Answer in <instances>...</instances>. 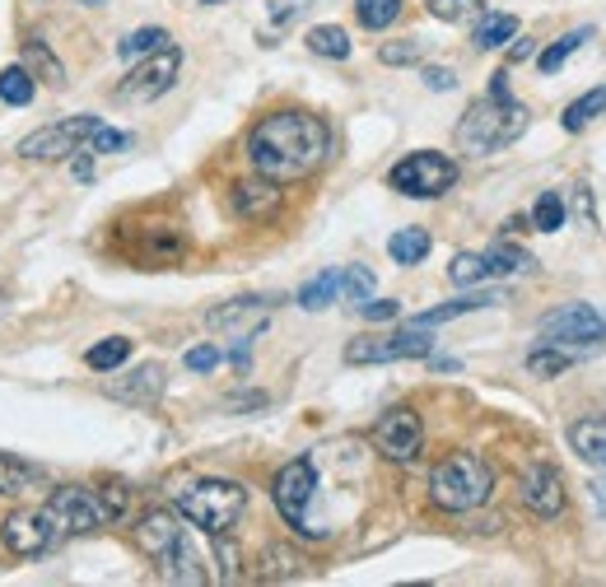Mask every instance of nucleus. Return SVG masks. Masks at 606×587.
Wrapping results in <instances>:
<instances>
[{
  "label": "nucleus",
  "instance_id": "c85d7f7f",
  "mask_svg": "<svg viewBox=\"0 0 606 587\" xmlns=\"http://www.w3.org/2000/svg\"><path fill=\"white\" fill-rule=\"evenodd\" d=\"M341 294V276L337 270H322V276H312L304 289H299V308H308V312H322L331 299Z\"/></svg>",
  "mask_w": 606,
  "mask_h": 587
},
{
  "label": "nucleus",
  "instance_id": "0eeeda50",
  "mask_svg": "<svg viewBox=\"0 0 606 587\" xmlns=\"http://www.w3.org/2000/svg\"><path fill=\"white\" fill-rule=\"evenodd\" d=\"M387 182H393L401 196L429 201V196H443L448 187L458 182V164L448 159V154H439V149H416V154H406L393 173H387Z\"/></svg>",
  "mask_w": 606,
  "mask_h": 587
},
{
  "label": "nucleus",
  "instance_id": "6ab92c4d",
  "mask_svg": "<svg viewBox=\"0 0 606 587\" xmlns=\"http://www.w3.org/2000/svg\"><path fill=\"white\" fill-rule=\"evenodd\" d=\"M495 303H504L499 289H472V294H462V299H453V303H439V308L420 312V318L410 322V326H443V322L466 318V312H481V308H495Z\"/></svg>",
  "mask_w": 606,
  "mask_h": 587
},
{
  "label": "nucleus",
  "instance_id": "20e7f679",
  "mask_svg": "<svg viewBox=\"0 0 606 587\" xmlns=\"http://www.w3.org/2000/svg\"><path fill=\"white\" fill-rule=\"evenodd\" d=\"M491 489H495V472L476 453H448L429 472V499L443 513H472V508L491 499Z\"/></svg>",
  "mask_w": 606,
  "mask_h": 587
},
{
  "label": "nucleus",
  "instance_id": "bb28decb",
  "mask_svg": "<svg viewBox=\"0 0 606 587\" xmlns=\"http://www.w3.org/2000/svg\"><path fill=\"white\" fill-rule=\"evenodd\" d=\"M597 112H606V85H597V89H588L583 98H574V103L564 108L560 122H564V131H583V126H588Z\"/></svg>",
  "mask_w": 606,
  "mask_h": 587
},
{
  "label": "nucleus",
  "instance_id": "5701e85b",
  "mask_svg": "<svg viewBox=\"0 0 606 587\" xmlns=\"http://www.w3.org/2000/svg\"><path fill=\"white\" fill-rule=\"evenodd\" d=\"M485 262H491V276H527V270L537 266L532 252H522L518 243H495L485 252Z\"/></svg>",
  "mask_w": 606,
  "mask_h": 587
},
{
  "label": "nucleus",
  "instance_id": "f257e3e1",
  "mask_svg": "<svg viewBox=\"0 0 606 587\" xmlns=\"http://www.w3.org/2000/svg\"><path fill=\"white\" fill-rule=\"evenodd\" d=\"M331 154V131L322 117L304 108L266 112L247 135V164L271 182H299L308 173H318Z\"/></svg>",
  "mask_w": 606,
  "mask_h": 587
},
{
  "label": "nucleus",
  "instance_id": "cd10ccee",
  "mask_svg": "<svg viewBox=\"0 0 606 587\" xmlns=\"http://www.w3.org/2000/svg\"><path fill=\"white\" fill-rule=\"evenodd\" d=\"M583 43H593V24L570 29V33L560 37V43H551V47H546V52H541V70H546V75H551V70H560V66L570 62V56H574Z\"/></svg>",
  "mask_w": 606,
  "mask_h": 587
},
{
  "label": "nucleus",
  "instance_id": "aec40b11",
  "mask_svg": "<svg viewBox=\"0 0 606 587\" xmlns=\"http://www.w3.org/2000/svg\"><path fill=\"white\" fill-rule=\"evenodd\" d=\"M183 252H187V243H183L178 229H173V224H150L145 247L135 252V262H141V266H173V262H183Z\"/></svg>",
  "mask_w": 606,
  "mask_h": 587
},
{
  "label": "nucleus",
  "instance_id": "72a5a7b5",
  "mask_svg": "<svg viewBox=\"0 0 606 587\" xmlns=\"http://www.w3.org/2000/svg\"><path fill=\"white\" fill-rule=\"evenodd\" d=\"M574 364V355L570 350H560V345H551L546 341L541 350H532V355H527V368H532L537 378H555V374H564V368Z\"/></svg>",
  "mask_w": 606,
  "mask_h": 587
},
{
  "label": "nucleus",
  "instance_id": "f03ea898",
  "mask_svg": "<svg viewBox=\"0 0 606 587\" xmlns=\"http://www.w3.org/2000/svg\"><path fill=\"white\" fill-rule=\"evenodd\" d=\"M522 131H527V108L514 103V93H508V75L499 70L495 80H491V93L476 98V103L462 112V122H458V149L472 154V159H485V154L514 145Z\"/></svg>",
  "mask_w": 606,
  "mask_h": 587
},
{
  "label": "nucleus",
  "instance_id": "ea45409f",
  "mask_svg": "<svg viewBox=\"0 0 606 587\" xmlns=\"http://www.w3.org/2000/svg\"><path fill=\"white\" fill-rule=\"evenodd\" d=\"M420 52H425L420 37H406V43H387L378 56H383V66H410V62H420Z\"/></svg>",
  "mask_w": 606,
  "mask_h": 587
},
{
  "label": "nucleus",
  "instance_id": "c756f323",
  "mask_svg": "<svg viewBox=\"0 0 606 587\" xmlns=\"http://www.w3.org/2000/svg\"><path fill=\"white\" fill-rule=\"evenodd\" d=\"M164 43H168L164 29H135V33H126L122 43H117V56H122V62H141V56L159 52Z\"/></svg>",
  "mask_w": 606,
  "mask_h": 587
},
{
  "label": "nucleus",
  "instance_id": "4be33fe9",
  "mask_svg": "<svg viewBox=\"0 0 606 587\" xmlns=\"http://www.w3.org/2000/svg\"><path fill=\"white\" fill-rule=\"evenodd\" d=\"M514 37H518V19H514V14L491 10V14H481V19H476L472 43H476L481 52H495V47H504V43H514Z\"/></svg>",
  "mask_w": 606,
  "mask_h": 587
},
{
  "label": "nucleus",
  "instance_id": "7ed1b4c3",
  "mask_svg": "<svg viewBox=\"0 0 606 587\" xmlns=\"http://www.w3.org/2000/svg\"><path fill=\"white\" fill-rule=\"evenodd\" d=\"M135 545L154 560V569H159L164 583H206V564L197 551H191L187 527L173 513H159V508L145 513L135 522Z\"/></svg>",
  "mask_w": 606,
  "mask_h": 587
},
{
  "label": "nucleus",
  "instance_id": "2f4dec72",
  "mask_svg": "<svg viewBox=\"0 0 606 587\" xmlns=\"http://www.w3.org/2000/svg\"><path fill=\"white\" fill-rule=\"evenodd\" d=\"M0 98L14 103V108L33 103V75H29V66H5V70H0Z\"/></svg>",
  "mask_w": 606,
  "mask_h": 587
},
{
  "label": "nucleus",
  "instance_id": "6e6552de",
  "mask_svg": "<svg viewBox=\"0 0 606 587\" xmlns=\"http://www.w3.org/2000/svg\"><path fill=\"white\" fill-rule=\"evenodd\" d=\"M103 122L99 117H62V122H52L43 131H33L19 141V159H33V164H47V159H70V154H80V145L89 141L93 131H99Z\"/></svg>",
  "mask_w": 606,
  "mask_h": 587
},
{
  "label": "nucleus",
  "instance_id": "39448f33",
  "mask_svg": "<svg viewBox=\"0 0 606 587\" xmlns=\"http://www.w3.org/2000/svg\"><path fill=\"white\" fill-rule=\"evenodd\" d=\"M247 489L239 480H191L178 489V513L201 527L206 536H229V527L243 518Z\"/></svg>",
  "mask_w": 606,
  "mask_h": 587
},
{
  "label": "nucleus",
  "instance_id": "b1692460",
  "mask_svg": "<svg viewBox=\"0 0 606 587\" xmlns=\"http://www.w3.org/2000/svg\"><path fill=\"white\" fill-rule=\"evenodd\" d=\"M387 252H393L397 266H420L429 257V233L425 229H401L387 239Z\"/></svg>",
  "mask_w": 606,
  "mask_h": 587
},
{
  "label": "nucleus",
  "instance_id": "c03bdc74",
  "mask_svg": "<svg viewBox=\"0 0 606 587\" xmlns=\"http://www.w3.org/2000/svg\"><path fill=\"white\" fill-rule=\"evenodd\" d=\"M220 350H214V345H191L187 350V368H191V374H210V368H220Z\"/></svg>",
  "mask_w": 606,
  "mask_h": 587
},
{
  "label": "nucleus",
  "instance_id": "2eb2a0df",
  "mask_svg": "<svg viewBox=\"0 0 606 587\" xmlns=\"http://www.w3.org/2000/svg\"><path fill=\"white\" fill-rule=\"evenodd\" d=\"M518 499L527 513H537V518H560L564 513V476L555 472L551 462H537V466H527V476L518 485Z\"/></svg>",
  "mask_w": 606,
  "mask_h": 587
},
{
  "label": "nucleus",
  "instance_id": "9d476101",
  "mask_svg": "<svg viewBox=\"0 0 606 587\" xmlns=\"http://www.w3.org/2000/svg\"><path fill=\"white\" fill-rule=\"evenodd\" d=\"M312 489H318V472H312V462H308V457H295L289 466H280L276 485H271V499H276L280 518H285L289 527H299L304 536H312V527H308Z\"/></svg>",
  "mask_w": 606,
  "mask_h": 587
},
{
  "label": "nucleus",
  "instance_id": "f3484780",
  "mask_svg": "<svg viewBox=\"0 0 606 587\" xmlns=\"http://www.w3.org/2000/svg\"><path fill=\"white\" fill-rule=\"evenodd\" d=\"M233 214L239 220H252V224H262V220H271V214L280 210V201H285V191H280V182H271V178H247V182H233Z\"/></svg>",
  "mask_w": 606,
  "mask_h": 587
},
{
  "label": "nucleus",
  "instance_id": "58836bf2",
  "mask_svg": "<svg viewBox=\"0 0 606 587\" xmlns=\"http://www.w3.org/2000/svg\"><path fill=\"white\" fill-rule=\"evenodd\" d=\"M429 14L443 19V24H458V19H472L481 10V0H425Z\"/></svg>",
  "mask_w": 606,
  "mask_h": 587
},
{
  "label": "nucleus",
  "instance_id": "e433bc0d",
  "mask_svg": "<svg viewBox=\"0 0 606 587\" xmlns=\"http://www.w3.org/2000/svg\"><path fill=\"white\" fill-rule=\"evenodd\" d=\"M24 62H29V75L37 70V75H43V80L62 85V62H56V56L43 47V37H29V43H24Z\"/></svg>",
  "mask_w": 606,
  "mask_h": 587
},
{
  "label": "nucleus",
  "instance_id": "412c9836",
  "mask_svg": "<svg viewBox=\"0 0 606 587\" xmlns=\"http://www.w3.org/2000/svg\"><path fill=\"white\" fill-rule=\"evenodd\" d=\"M570 447L588 466H606V420H574L570 424Z\"/></svg>",
  "mask_w": 606,
  "mask_h": 587
},
{
  "label": "nucleus",
  "instance_id": "a878e982",
  "mask_svg": "<svg viewBox=\"0 0 606 587\" xmlns=\"http://www.w3.org/2000/svg\"><path fill=\"white\" fill-rule=\"evenodd\" d=\"M308 47L327 56V62H345L350 56V33L337 29V24H318V29H308Z\"/></svg>",
  "mask_w": 606,
  "mask_h": 587
},
{
  "label": "nucleus",
  "instance_id": "dca6fc26",
  "mask_svg": "<svg viewBox=\"0 0 606 587\" xmlns=\"http://www.w3.org/2000/svg\"><path fill=\"white\" fill-rule=\"evenodd\" d=\"M0 536H5V545L14 555H47L56 536H52V527L43 522V513L37 508H14V513L0 522Z\"/></svg>",
  "mask_w": 606,
  "mask_h": 587
},
{
  "label": "nucleus",
  "instance_id": "f8f14e48",
  "mask_svg": "<svg viewBox=\"0 0 606 587\" xmlns=\"http://www.w3.org/2000/svg\"><path fill=\"white\" fill-rule=\"evenodd\" d=\"M541 341H551V345L606 341V312H597L593 303H564L541 318Z\"/></svg>",
  "mask_w": 606,
  "mask_h": 587
},
{
  "label": "nucleus",
  "instance_id": "ddd939ff",
  "mask_svg": "<svg viewBox=\"0 0 606 587\" xmlns=\"http://www.w3.org/2000/svg\"><path fill=\"white\" fill-rule=\"evenodd\" d=\"M374 447L387 462H416L425 447V424L410 406H393L387 416L374 424Z\"/></svg>",
  "mask_w": 606,
  "mask_h": 587
},
{
  "label": "nucleus",
  "instance_id": "7c9ffc66",
  "mask_svg": "<svg viewBox=\"0 0 606 587\" xmlns=\"http://www.w3.org/2000/svg\"><path fill=\"white\" fill-rule=\"evenodd\" d=\"M355 14H360L364 29L383 33L387 24H397L401 19V0H355Z\"/></svg>",
  "mask_w": 606,
  "mask_h": 587
},
{
  "label": "nucleus",
  "instance_id": "473e14b6",
  "mask_svg": "<svg viewBox=\"0 0 606 587\" xmlns=\"http://www.w3.org/2000/svg\"><path fill=\"white\" fill-rule=\"evenodd\" d=\"M131 359V341L126 336H108L89 350V368H99V374H112V368H122Z\"/></svg>",
  "mask_w": 606,
  "mask_h": 587
},
{
  "label": "nucleus",
  "instance_id": "de8ad7c7",
  "mask_svg": "<svg viewBox=\"0 0 606 587\" xmlns=\"http://www.w3.org/2000/svg\"><path fill=\"white\" fill-rule=\"evenodd\" d=\"M75 178L89 182V178H93V164H89V159H80V164H75Z\"/></svg>",
  "mask_w": 606,
  "mask_h": 587
},
{
  "label": "nucleus",
  "instance_id": "37998d69",
  "mask_svg": "<svg viewBox=\"0 0 606 587\" xmlns=\"http://www.w3.org/2000/svg\"><path fill=\"white\" fill-rule=\"evenodd\" d=\"M360 312H364V322H393V318H401V303L397 299H364Z\"/></svg>",
  "mask_w": 606,
  "mask_h": 587
},
{
  "label": "nucleus",
  "instance_id": "393cba45",
  "mask_svg": "<svg viewBox=\"0 0 606 587\" xmlns=\"http://www.w3.org/2000/svg\"><path fill=\"white\" fill-rule=\"evenodd\" d=\"M43 480V472L37 466H29V462H14V457H5L0 453V495H29V489Z\"/></svg>",
  "mask_w": 606,
  "mask_h": 587
},
{
  "label": "nucleus",
  "instance_id": "9b49d317",
  "mask_svg": "<svg viewBox=\"0 0 606 587\" xmlns=\"http://www.w3.org/2000/svg\"><path fill=\"white\" fill-rule=\"evenodd\" d=\"M434 341H429V326H401L397 336H360L345 345V364H393V359H425Z\"/></svg>",
  "mask_w": 606,
  "mask_h": 587
},
{
  "label": "nucleus",
  "instance_id": "f704fd0d",
  "mask_svg": "<svg viewBox=\"0 0 606 587\" xmlns=\"http://www.w3.org/2000/svg\"><path fill=\"white\" fill-rule=\"evenodd\" d=\"M485 276H491V262H485L481 257V252H458V257H453V266H448V280H453V285H481Z\"/></svg>",
  "mask_w": 606,
  "mask_h": 587
},
{
  "label": "nucleus",
  "instance_id": "a211bd4d",
  "mask_svg": "<svg viewBox=\"0 0 606 587\" xmlns=\"http://www.w3.org/2000/svg\"><path fill=\"white\" fill-rule=\"evenodd\" d=\"M159 391H164V368L159 364H141V368H131L126 378L108 383V397L126 401V406H150Z\"/></svg>",
  "mask_w": 606,
  "mask_h": 587
},
{
  "label": "nucleus",
  "instance_id": "a18cd8bd",
  "mask_svg": "<svg viewBox=\"0 0 606 587\" xmlns=\"http://www.w3.org/2000/svg\"><path fill=\"white\" fill-rule=\"evenodd\" d=\"M425 85L434 93H448V89H458V75L448 66H425Z\"/></svg>",
  "mask_w": 606,
  "mask_h": 587
},
{
  "label": "nucleus",
  "instance_id": "c9c22d12",
  "mask_svg": "<svg viewBox=\"0 0 606 587\" xmlns=\"http://www.w3.org/2000/svg\"><path fill=\"white\" fill-rule=\"evenodd\" d=\"M532 224H537L541 233L564 229V196H560V191H541V196H537V206H532Z\"/></svg>",
  "mask_w": 606,
  "mask_h": 587
},
{
  "label": "nucleus",
  "instance_id": "4c0bfd02",
  "mask_svg": "<svg viewBox=\"0 0 606 587\" xmlns=\"http://www.w3.org/2000/svg\"><path fill=\"white\" fill-rule=\"evenodd\" d=\"M341 289H345V299L360 308L364 299H374V270H368V266H350L345 276H341Z\"/></svg>",
  "mask_w": 606,
  "mask_h": 587
},
{
  "label": "nucleus",
  "instance_id": "a19ab883",
  "mask_svg": "<svg viewBox=\"0 0 606 587\" xmlns=\"http://www.w3.org/2000/svg\"><path fill=\"white\" fill-rule=\"evenodd\" d=\"M131 145V135L126 131H112V126H99L89 135V154H117V149H126Z\"/></svg>",
  "mask_w": 606,
  "mask_h": 587
},
{
  "label": "nucleus",
  "instance_id": "49530a36",
  "mask_svg": "<svg viewBox=\"0 0 606 587\" xmlns=\"http://www.w3.org/2000/svg\"><path fill=\"white\" fill-rule=\"evenodd\" d=\"M574 214L583 224H593V196H588V187H579V196H574Z\"/></svg>",
  "mask_w": 606,
  "mask_h": 587
},
{
  "label": "nucleus",
  "instance_id": "1a4fd4ad",
  "mask_svg": "<svg viewBox=\"0 0 606 587\" xmlns=\"http://www.w3.org/2000/svg\"><path fill=\"white\" fill-rule=\"evenodd\" d=\"M178 70H183V52L173 47V43H164L159 52L141 56V66L126 75V85L117 89V98H122V103H150V98H159V93L173 89Z\"/></svg>",
  "mask_w": 606,
  "mask_h": 587
},
{
  "label": "nucleus",
  "instance_id": "79ce46f5",
  "mask_svg": "<svg viewBox=\"0 0 606 587\" xmlns=\"http://www.w3.org/2000/svg\"><path fill=\"white\" fill-rule=\"evenodd\" d=\"M99 499L108 508V522H117V518H126V508H131V489L126 485H108V489H99Z\"/></svg>",
  "mask_w": 606,
  "mask_h": 587
},
{
  "label": "nucleus",
  "instance_id": "09e8293b",
  "mask_svg": "<svg viewBox=\"0 0 606 587\" xmlns=\"http://www.w3.org/2000/svg\"><path fill=\"white\" fill-rule=\"evenodd\" d=\"M201 5H224V0H201Z\"/></svg>",
  "mask_w": 606,
  "mask_h": 587
},
{
  "label": "nucleus",
  "instance_id": "4468645a",
  "mask_svg": "<svg viewBox=\"0 0 606 587\" xmlns=\"http://www.w3.org/2000/svg\"><path fill=\"white\" fill-rule=\"evenodd\" d=\"M206 322H210V331H224L233 341H252L271 326V303L266 299H229L220 308H210Z\"/></svg>",
  "mask_w": 606,
  "mask_h": 587
},
{
  "label": "nucleus",
  "instance_id": "423d86ee",
  "mask_svg": "<svg viewBox=\"0 0 606 587\" xmlns=\"http://www.w3.org/2000/svg\"><path fill=\"white\" fill-rule=\"evenodd\" d=\"M37 513H43V522L52 527L56 545L70 541V536H89V532H99V527H108V508L99 499V489H85V485H62L43 508H37Z\"/></svg>",
  "mask_w": 606,
  "mask_h": 587
}]
</instances>
